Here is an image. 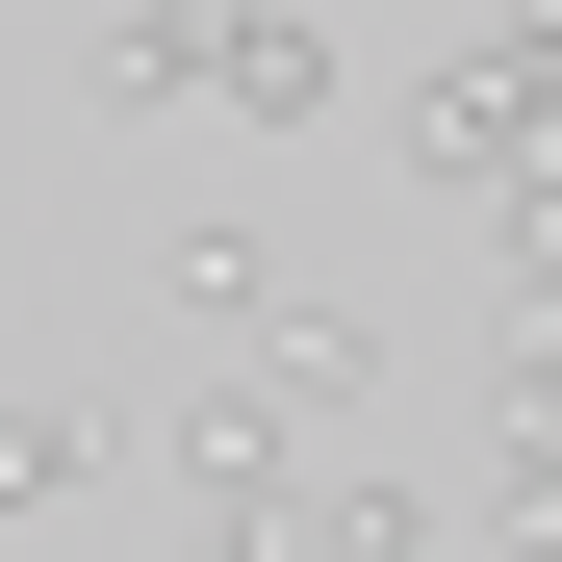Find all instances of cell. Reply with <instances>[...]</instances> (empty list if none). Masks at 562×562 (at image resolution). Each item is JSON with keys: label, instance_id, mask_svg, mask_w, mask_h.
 Returning a JSON list of instances; mask_svg holds the SVG:
<instances>
[{"label": "cell", "instance_id": "8992f818", "mask_svg": "<svg viewBox=\"0 0 562 562\" xmlns=\"http://www.w3.org/2000/svg\"><path fill=\"white\" fill-rule=\"evenodd\" d=\"M256 358H281V409H307V435H358V409H384V333H358V307H281Z\"/></svg>", "mask_w": 562, "mask_h": 562}, {"label": "cell", "instance_id": "ba28073f", "mask_svg": "<svg viewBox=\"0 0 562 562\" xmlns=\"http://www.w3.org/2000/svg\"><path fill=\"white\" fill-rule=\"evenodd\" d=\"M77 486H103V409L26 384V409H0V512H77Z\"/></svg>", "mask_w": 562, "mask_h": 562}, {"label": "cell", "instance_id": "52a82bcc", "mask_svg": "<svg viewBox=\"0 0 562 562\" xmlns=\"http://www.w3.org/2000/svg\"><path fill=\"white\" fill-rule=\"evenodd\" d=\"M154 307H179V333H281V256H256L231 205H205V231H179V256H154Z\"/></svg>", "mask_w": 562, "mask_h": 562}, {"label": "cell", "instance_id": "3957f363", "mask_svg": "<svg viewBox=\"0 0 562 562\" xmlns=\"http://www.w3.org/2000/svg\"><path fill=\"white\" fill-rule=\"evenodd\" d=\"M179 486H205V512H281V486H307V409H281V358L179 409Z\"/></svg>", "mask_w": 562, "mask_h": 562}, {"label": "cell", "instance_id": "7a4b0ae2", "mask_svg": "<svg viewBox=\"0 0 562 562\" xmlns=\"http://www.w3.org/2000/svg\"><path fill=\"white\" fill-rule=\"evenodd\" d=\"M77 103H103V128L231 103V0H103V26H77Z\"/></svg>", "mask_w": 562, "mask_h": 562}, {"label": "cell", "instance_id": "7c38bea8", "mask_svg": "<svg viewBox=\"0 0 562 562\" xmlns=\"http://www.w3.org/2000/svg\"><path fill=\"white\" fill-rule=\"evenodd\" d=\"M0 537H26V512H0Z\"/></svg>", "mask_w": 562, "mask_h": 562}, {"label": "cell", "instance_id": "8fae6325", "mask_svg": "<svg viewBox=\"0 0 562 562\" xmlns=\"http://www.w3.org/2000/svg\"><path fill=\"white\" fill-rule=\"evenodd\" d=\"M205 562H307V537H281V512H205Z\"/></svg>", "mask_w": 562, "mask_h": 562}, {"label": "cell", "instance_id": "30bf717a", "mask_svg": "<svg viewBox=\"0 0 562 562\" xmlns=\"http://www.w3.org/2000/svg\"><path fill=\"white\" fill-rule=\"evenodd\" d=\"M512 281H562V154H512V179H486V307H512Z\"/></svg>", "mask_w": 562, "mask_h": 562}, {"label": "cell", "instance_id": "6da1fadb", "mask_svg": "<svg viewBox=\"0 0 562 562\" xmlns=\"http://www.w3.org/2000/svg\"><path fill=\"white\" fill-rule=\"evenodd\" d=\"M384 128H409V179H435V205H486L512 154H562V0H486V26H460Z\"/></svg>", "mask_w": 562, "mask_h": 562}, {"label": "cell", "instance_id": "5b68a950", "mask_svg": "<svg viewBox=\"0 0 562 562\" xmlns=\"http://www.w3.org/2000/svg\"><path fill=\"white\" fill-rule=\"evenodd\" d=\"M281 537H307V562H460V537H435V486H384V460H333V486H281Z\"/></svg>", "mask_w": 562, "mask_h": 562}, {"label": "cell", "instance_id": "9c48e42d", "mask_svg": "<svg viewBox=\"0 0 562 562\" xmlns=\"http://www.w3.org/2000/svg\"><path fill=\"white\" fill-rule=\"evenodd\" d=\"M486 537L562 562V409H486Z\"/></svg>", "mask_w": 562, "mask_h": 562}, {"label": "cell", "instance_id": "277c9868", "mask_svg": "<svg viewBox=\"0 0 562 562\" xmlns=\"http://www.w3.org/2000/svg\"><path fill=\"white\" fill-rule=\"evenodd\" d=\"M231 128H256V154L333 128V26H307V0H231Z\"/></svg>", "mask_w": 562, "mask_h": 562}]
</instances>
